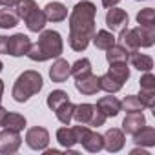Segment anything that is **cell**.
Returning a JSON list of instances; mask_svg holds the SVG:
<instances>
[{"instance_id": "cell-1", "label": "cell", "mask_w": 155, "mask_h": 155, "mask_svg": "<svg viewBox=\"0 0 155 155\" xmlns=\"http://www.w3.org/2000/svg\"><path fill=\"white\" fill-rule=\"evenodd\" d=\"M95 17H97V8L93 2L82 0L73 8L69 15V37H68L71 49L84 51L88 48V44L95 35Z\"/></svg>"}, {"instance_id": "cell-2", "label": "cell", "mask_w": 155, "mask_h": 155, "mask_svg": "<svg viewBox=\"0 0 155 155\" xmlns=\"http://www.w3.org/2000/svg\"><path fill=\"white\" fill-rule=\"evenodd\" d=\"M62 49H64V42H62L60 33L53 31V29H46V31L42 29V33L38 37V42L31 44V48L26 55L33 62H44V60L60 57Z\"/></svg>"}, {"instance_id": "cell-3", "label": "cell", "mask_w": 155, "mask_h": 155, "mask_svg": "<svg viewBox=\"0 0 155 155\" xmlns=\"http://www.w3.org/2000/svg\"><path fill=\"white\" fill-rule=\"evenodd\" d=\"M44 86V81H42V75L38 71H33V69H28L24 73L18 75V79L15 81V86H13V99L17 102H28L33 95H37Z\"/></svg>"}, {"instance_id": "cell-4", "label": "cell", "mask_w": 155, "mask_h": 155, "mask_svg": "<svg viewBox=\"0 0 155 155\" xmlns=\"http://www.w3.org/2000/svg\"><path fill=\"white\" fill-rule=\"evenodd\" d=\"M73 119L77 124H84L90 128H99L106 122L104 113L95 106V104H79L73 110Z\"/></svg>"}, {"instance_id": "cell-5", "label": "cell", "mask_w": 155, "mask_h": 155, "mask_svg": "<svg viewBox=\"0 0 155 155\" xmlns=\"http://www.w3.org/2000/svg\"><path fill=\"white\" fill-rule=\"evenodd\" d=\"M73 131H75V137H77V142H81L88 151L91 153H97L104 148V142H102V135L90 130V126H84V124H79V126H73Z\"/></svg>"}, {"instance_id": "cell-6", "label": "cell", "mask_w": 155, "mask_h": 155, "mask_svg": "<svg viewBox=\"0 0 155 155\" xmlns=\"http://www.w3.org/2000/svg\"><path fill=\"white\" fill-rule=\"evenodd\" d=\"M128 24H130V18H128V13L120 8H110L108 13H106V26L113 31V33H122L128 29Z\"/></svg>"}, {"instance_id": "cell-7", "label": "cell", "mask_w": 155, "mask_h": 155, "mask_svg": "<svg viewBox=\"0 0 155 155\" xmlns=\"http://www.w3.org/2000/svg\"><path fill=\"white\" fill-rule=\"evenodd\" d=\"M22 144V137H20V131H15V130H8L4 128L0 131V153H15L18 151Z\"/></svg>"}, {"instance_id": "cell-8", "label": "cell", "mask_w": 155, "mask_h": 155, "mask_svg": "<svg viewBox=\"0 0 155 155\" xmlns=\"http://www.w3.org/2000/svg\"><path fill=\"white\" fill-rule=\"evenodd\" d=\"M26 144L31 148V150H46L48 144H49V133L46 128H40V126H35V128H29L28 133H26Z\"/></svg>"}, {"instance_id": "cell-9", "label": "cell", "mask_w": 155, "mask_h": 155, "mask_svg": "<svg viewBox=\"0 0 155 155\" xmlns=\"http://www.w3.org/2000/svg\"><path fill=\"white\" fill-rule=\"evenodd\" d=\"M31 48V40L24 33H17L8 38V55L11 57H24Z\"/></svg>"}, {"instance_id": "cell-10", "label": "cell", "mask_w": 155, "mask_h": 155, "mask_svg": "<svg viewBox=\"0 0 155 155\" xmlns=\"http://www.w3.org/2000/svg\"><path fill=\"white\" fill-rule=\"evenodd\" d=\"M124 131L119 130V128H111L108 130L104 135H102V142H104V148L110 151V153H117L124 148Z\"/></svg>"}, {"instance_id": "cell-11", "label": "cell", "mask_w": 155, "mask_h": 155, "mask_svg": "<svg viewBox=\"0 0 155 155\" xmlns=\"http://www.w3.org/2000/svg\"><path fill=\"white\" fill-rule=\"evenodd\" d=\"M75 88H77V91L82 93V95H95L101 90L99 77L93 75V73L82 75V77H79V79H75Z\"/></svg>"}, {"instance_id": "cell-12", "label": "cell", "mask_w": 155, "mask_h": 155, "mask_svg": "<svg viewBox=\"0 0 155 155\" xmlns=\"http://www.w3.org/2000/svg\"><path fill=\"white\" fill-rule=\"evenodd\" d=\"M144 124H146V117H144L140 111H131V113H128V115L124 117V120H122V131L128 133V135H133V133H137Z\"/></svg>"}, {"instance_id": "cell-13", "label": "cell", "mask_w": 155, "mask_h": 155, "mask_svg": "<svg viewBox=\"0 0 155 155\" xmlns=\"http://www.w3.org/2000/svg\"><path fill=\"white\" fill-rule=\"evenodd\" d=\"M68 77H69V64H68V60L57 57V60L49 68V79L53 82H57V84H62V82L68 81Z\"/></svg>"}, {"instance_id": "cell-14", "label": "cell", "mask_w": 155, "mask_h": 155, "mask_svg": "<svg viewBox=\"0 0 155 155\" xmlns=\"http://www.w3.org/2000/svg\"><path fill=\"white\" fill-rule=\"evenodd\" d=\"M95 106L104 113L106 119H108V117H117L119 111H120V101H119L117 97H111V93H110V97H102V99H99Z\"/></svg>"}, {"instance_id": "cell-15", "label": "cell", "mask_w": 155, "mask_h": 155, "mask_svg": "<svg viewBox=\"0 0 155 155\" xmlns=\"http://www.w3.org/2000/svg\"><path fill=\"white\" fill-rule=\"evenodd\" d=\"M128 60L139 71H151V68H153V58L144 55V53H140L139 49H131L130 55H128Z\"/></svg>"}, {"instance_id": "cell-16", "label": "cell", "mask_w": 155, "mask_h": 155, "mask_svg": "<svg viewBox=\"0 0 155 155\" xmlns=\"http://www.w3.org/2000/svg\"><path fill=\"white\" fill-rule=\"evenodd\" d=\"M42 11L46 15V20L49 22H62L68 17V8L62 2H49Z\"/></svg>"}, {"instance_id": "cell-17", "label": "cell", "mask_w": 155, "mask_h": 155, "mask_svg": "<svg viewBox=\"0 0 155 155\" xmlns=\"http://www.w3.org/2000/svg\"><path fill=\"white\" fill-rule=\"evenodd\" d=\"M24 22H26V26H28V29L29 31H33V33H38V31H42L44 29V26H46V15H44V11L42 9H38V6L24 18Z\"/></svg>"}, {"instance_id": "cell-18", "label": "cell", "mask_w": 155, "mask_h": 155, "mask_svg": "<svg viewBox=\"0 0 155 155\" xmlns=\"http://www.w3.org/2000/svg\"><path fill=\"white\" fill-rule=\"evenodd\" d=\"M133 142L137 146H146V148L155 146V128L144 124L137 133H133Z\"/></svg>"}, {"instance_id": "cell-19", "label": "cell", "mask_w": 155, "mask_h": 155, "mask_svg": "<svg viewBox=\"0 0 155 155\" xmlns=\"http://www.w3.org/2000/svg\"><path fill=\"white\" fill-rule=\"evenodd\" d=\"M108 75L111 77V79H115L119 84H124V82L130 79V68H128V62H113V64H110Z\"/></svg>"}, {"instance_id": "cell-20", "label": "cell", "mask_w": 155, "mask_h": 155, "mask_svg": "<svg viewBox=\"0 0 155 155\" xmlns=\"http://www.w3.org/2000/svg\"><path fill=\"white\" fill-rule=\"evenodd\" d=\"M91 40H93V44H95L97 49H110V48L115 44V37H113V33H110V31H106V29L95 31V35H93Z\"/></svg>"}, {"instance_id": "cell-21", "label": "cell", "mask_w": 155, "mask_h": 155, "mask_svg": "<svg viewBox=\"0 0 155 155\" xmlns=\"http://www.w3.org/2000/svg\"><path fill=\"white\" fill-rule=\"evenodd\" d=\"M108 53H106V60L110 62V64H113V62H128V55H130V51L124 48V46H119V44H113L110 49H106Z\"/></svg>"}, {"instance_id": "cell-22", "label": "cell", "mask_w": 155, "mask_h": 155, "mask_svg": "<svg viewBox=\"0 0 155 155\" xmlns=\"http://www.w3.org/2000/svg\"><path fill=\"white\" fill-rule=\"evenodd\" d=\"M57 140L60 142V146H64L66 150H71L75 144H77V137H75V131L73 128H60L57 130Z\"/></svg>"}, {"instance_id": "cell-23", "label": "cell", "mask_w": 155, "mask_h": 155, "mask_svg": "<svg viewBox=\"0 0 155 155\" xmlns=\"http://www.w3.org/2000/svg\"><path fill=\"white\" fill-rule=\"evenodd\" d=\"M18 15L15 9L11 8H6V9H0V28L2 29H9V28H15L18 24Z\"/></svg>"}, {"instance_id": "cell-24", "label": "cell", "mask_w": 155, "mask_h": 155, "mask_svg": "<svg viewBox=\"0 0 155 155\" xmlns=\"http://www.w3.org/2000/svg\"><path fill=\"white\" fill-rule=\"evenodd\" d=\"M73 110H75V104H73L71 101H66L64 104H60V106L55 110V115H57V119H58L62 124L69 126V122H71V119H73Z\"/></svg>"}, {"instance_id": "cell-25", "label": "cell", "mask_w": 155, "mask_h": 155, "mask_svg": "<svg viewBox=\"0 0 155 155\" xmlns=\"http://www.w3.org/2000/svg\"><path fill=\"white\" fill-rule=\"evenodd\" d=\"M4 128L8 130H15V131H22L26 128V117L20 113H8L4 119Z\"/></svg>"}, {"instance_id": "cell-26", "label": "cell", "mask_w": 155, "mask_h": 155, "mask_svg": "<svg viewBox=\"0 0 155 155\" xmlns=\"http://www.w3.org/2000/svg\"><path fill=\"white\" fill-rule=\"evenodd\" d=\"M91 73V62L90 58H79L73 66H69V75H73L75 79H79L82 75H88Z\"/></svg>"}, {"instance_id": "cell-27", "label": "cell", "mask_w": 155, "mask_h": 155, "mask_svg": "<svg viewBox=\"0 0 155 155\" xmlns=\"http://www.w3.org/2000/svg\"><path fill=\"white\" fill-rule=\"evenodd\" d=\"M66 101H69V95L66 93V91H62V90H55V91H51L49 95H48V108L51 110V111H55L60 104H64Z\"/></svg>"}, {"instance_id": "cell-28", "label": "cell", "mask_w": 155, "mask_h": 155, "mask_svg": "<svg viewBox=\"0 0 155 155\" xmlns=\"http://www.w3.org/2000/svg\"><path fill=\"white\" fill-rule=\"evenodd\" d=\"M99 84H101V90H104L106 93H117V91H120V88H122V84H119L115 79H111V77L106 73V75H102V77H99Z\"/></svg>"}, {"instance_id": "cell-29", "label": "cell", "mask_w": 155, "mask_h": 155, "mask_svg": "<svg viewBox=\"0 0 155 155\" xmlns=\"http://www.w3.org/2000/svg\"><path fill=\"white\" fill-rule=\"evenodd\" d=\"M120 110L131 113V111H142L144 106H142V102L139 101V97H135V95H128V97H124V101L120 102Z\"/></svg>"}, {"instance_id": "cell-30", "label": "cell", "mask_w": 155, "mask_h": 155, "mask_svg": "<svg viewBox=\"0 0 155 155\" xmlns=\"http://www.w3.org/2000/svg\"><path fill=\"white\" fill-rule=\"evenodd\" d=\"M137 22L139 26H155V9L153 8H144L137 13Z\"/></svg>"}, {"instance_id": "cell-31", "label": "cell", "mask_w": 155, "mask_h": 155, "mask_svg": "<svg viewBox=\"0 0 155 155\" xmlns=\"http://www.w3.org/2000/svg\"><path fill=\"white\" fill-rule=\"evenodd\" d=\"M35 8H37V2H35V0H20V2L15 6V11H17L18 18H26Z\"/></svg>"}, {"instance_id": "cell-32", "label": "cell", "mask_w": 155, "mask_h": 155, "mask_svg": "<svg viewBox=\"0 0 155 155\" xmlns=\"http://www.w3.org/2000/svg\"><path fill=\"white\" fill-rule=\"evenodd\" d=\"M139 101L142 102L144 108H153L155 106V90H140Z\"/></svg>"}, {"instance_id": "cell-33", "label": "cell", "mask_w": 155, "mask_h": 155, "mask_svg": "<svg viewBox=\"0 0 155 155\" xmlns=\"http://www.w3.org/2000/svg\"><path fill=\"white\" fill-rule=\"evenodd\" d=\"M139 82H140V90H155V77L150 71H144Z\"/></svg>"}, {"instance_id": "cell-34", "label": "cell", "mask_w": 155, "mask_h": 155, "mask_svg": "<svg viewBox=\"0 0 155 155\" xmlns=\"http://www.w3.org/2000/svg\"><path fill=\"white\" fill-rule=\"evenodd\" d=\"M0 53H8V37L0 35Z\"/></svg>"}, {"instance_id": "cell-35", "label": "cell", "mask_w": 155, "mask_h": 155, "mask_svg": "<svg viewBox=\"0 0 155 155\" xmlns=\"http://www.w3.org/2000/svg\"><path fill=\"white\" fill-rule=\"evenodd\" d=\"M18 2H20V0H0V4L6 6V8H15Z\"/></svg>"}, {"instance_id": "cell-36", "label": "cell", "mask_w": 155, "mask_h": 155, "mask_svg": "<svg viewBox=\"0 0 155 155\" xmlns=\"http://www.w3.org/2000/svg\"><path fill=\"white\" fill-rule=\"evenodd\" d=\"M119 2H120V0H102V6L110 9V8H113V6H117Z\"/></svg>"}, {"instance_id": "cell-37", "label": "cell", "mask_w": 155, "mask_h": 155, "mask_svg": "<svg viewBox=\"0 0 155 155\" xmlns=\"http://www.w3.org/2000/svg\"><path fill=\"white\" fill-rule=\"evenodd\" d=\"M6 115H8V110H6V108H2V106H0V126L4 124V119H6Z\"/></svg>"}, {"instance_id": "cell-38", "label": "cell", "mask_w": 155, "mask_h": 155, "mask_svg": "<svg viewBox=\"0 0 155 155\" xmlns=\"http://www.w3.org/2000/svg\"><path fill=\"white\" fill-rule=\"evenodd\" d=\"M131 155H150V153L144 151V150H139V148H137V150H131Z\"/></svg>"}, {"instance_id": "cell-39", "label": "cell", "mask_w": 155, "mask_h": 155, "mask_svg": "<svg viewBox=\"0 0 155 155\" xmlns=\"http://www.w3.org/2000/svg\"><path fill=\"white\" fill-rule=\"evenodd\" d=\"M58 150H46V155H58Z\"/></svg>"}, {"instance_id": "cell-40", "label": "cell", "mask_w": 155, "mask_h": 155, "mask_svg": "<svg viewBox=\"0 0 155 155\" xmlns=\"http://www.w3.org/2000/svg\"><path fill=\"white\" fill-rule=\"evenodd\" d=\"M2 95H4V82L0 81V102H2Z\"/></svg>"}, {"instance_id": "cell-41", "label": "cell", "mask_w": 155, "mask_h": 155, "mask_svg": "<svg viewBox=\"0 0 155 155\" xmlns=\"http://www.w3.org/2000/svg\"><path fill=\"white\" fill-rule=\"evenodd\" d=\"M2 69H4V64H2V62H0V71H2Z\"/></svg>"}]
</instances>
